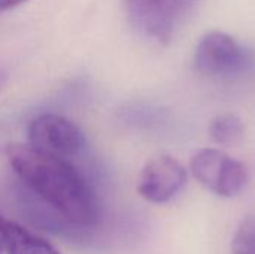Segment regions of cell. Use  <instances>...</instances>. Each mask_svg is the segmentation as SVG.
Listing matches in <instances>:
<instances>
[{
  "mask_svg": "<svg viewBox=\"0 0 255 254\" xmlns=\"http://www.w3.org/2000/svg\"><path fill=\"white\" fill-rule=\"evenodd\" d=\"M6 157L25 190L66 226L88 229L97 223V195L69 159L42 154L27 144H13Z\"/></svg>",
  "mask_w": 255,
  "mask_h": 254,
  "instance_id": "6da1fadb",
  "label": "cell"
},
{
  "mask_svg": "<svg viewBox=\"0 0 255 254\" xmlns=\"http://www.w3.org/2000/svg\"><path fill=\"white\" fill-rule=\"evenodd\" d=\"M200 0H126L131 28L145 40L169 45Z\"/></svg>",
  "mask_w": 255,
  "mask_h": 254,
  "instance_id": "7a4b0ae2",
  "label": "cell"
},
{
  "mask_svg": "<svg viewBox=\"0 0 255 254\" xmlns=\"http://www.w3.org/2000/svg\"><path fill=\"white\" fill-rule=\"evenodd\" d=\"M254 66V51L221 30L205 33L193 52V67L203 76L232 78L250 72Z\"/></svg>",
  "mask_w": 255,
  "mask_h": 254,
  "instance_id": "3957f363",
  "label": "cell"
},
{
  "mask_svg": "<svg viewBox=\"0 0 255 254\" xmlns=\"http://www.w3.org/2000/svg\"><path fill=\"white\" fill-rule=\"evenodd\" d=\"M190 171L199 184L220 198L238 196L250 180L245 163L220 148L197 150L191 156Z\"/></svg>",
  "mask_w": 255,
  "mask_h": 254,
  "instance_id": "277c9868",
  "label": "cell"
},
{
  "mask_svg": "<svg viewBox=\"0 0 255 254\" xmlns=\"http://www.w3.org/2000/svg\"><path fill=\"white\" fill-rule=\"evenodd\" d=\"M82 129L58 114H40L27 127V145L42 154L69 159L85 147Z\"/></svg>",
  "mask_w": 255,
  "mask_h": 254,
  "instance_id": "5b68a950",
  "label": "cell"
},
{
  "mask_svg": "<svg viewBox=\"0 0 255 254\" xmlns=\"http://www.w3.org/2000/svg\"><path fill=\"white\" fill-rule=\"evenodd\" d=\"M187 184V169L172 156H157L140 171L137 193L151 204L172 201Z\"/></svg>",
  "mask_w": 255,
  "mask_h": 254,
  "instance_id": "8992f818",
  "label": "cell"
},
{
  "mask_svg": "<svg viewBox=\"0 0 255 254\" xmlns=\"http://www.w3.org/2000/svg\"><path fill=\"white\" fill-rule=\"evenodd\" d=\"M0 246L6 254H60L46 240L0 214Z\"/></svg>",
  "mask_w": 255,
  "mask_h": 254,
  "instance_id": "52a82bcc",
  "label": "cell"
},
{
  "mask_svg": "<svg viewBox=\"0 0 255 254\" xmlns=\"http://www.w3.org/2000/svg\"><path fill=\"white\" fill-rule=\"evenodd\" d=\"M208 133L214 144L221 147H238L245 139V124L236 114H220L211 120Z\"/></svg>",
  "mask_w": 255,
  "mask_h": 254,
  "instance_id": "ba28073f",
  "label": "cell"
},
{
  "mask_svg": "<svg viewBox=\"0 0 255 254\" xmlns=\"http://www.w3.org/2000/svg\"><path fill=\"white\" fill-rule=\"evenodd\" d=\"M232 254H255V217H247L239 225L232 241Z\"/></svg>",
  "mask_w": 255,
  "mask_h": 254,
  "instance_id": "9c48e42d",
  "label": "cell"
},
{
  "mask_svg": "<svg viewBox=\"0 0 255 254\" xmlns=\"http://www.w3.org/2000/svg\"><path fill=\"white\" fill-rule=\"evenodd\" d=\"M12 145H13V142H12L10 129L7 127L6 123H3L0 120V156H7Z\"/></svg>",
  "mask_w": 255,
  "mask_h": 254,
  "instance_id": "30bf717a",
  "label": "cell"
},
{
  "mask_svg": "<svg viewBox=\"0 0 255 254\" xmlns=\"http://www.w3.org/2000/svg\"><path fill=\"white\" fill-rule=\"evenodd\" d=\"M24 1H27V0H0V12L12 9V7L18 6V4H21Z\"/></svg>",
  "mask_w": 255,
  "mask_h": 254,
  "instance_id": "8fae6325",
  "label": "cell"
},
{
  "mask_svg": "<svg viewBox=\"0 0 255 254\" xmlns=\"http://www.w3.org/2000/svg\"><path fill=\"white\" fill-rule=\"evenodd\" d=\"M7 81H9V75L3 69H0V91L6 87Z\"/></svg>",
  "mask_w": 255,
  "mask_h": 254,
  "instance_id": "7c38bea8",
  "label": "cell"
},
{
  "mask_svg": "<svg viewBox=\"0 0 255 254\" xmlns=\"http://www.w3.org/2000/svg\"><path fill=\"white\" fill-rule=\"evenodd\" d=\"M0 254H3V249H1V246H0Z\"/></svg>",
  "mask_w": 255,
  "mask_h": 254,
  "instance_id": "4fadbf2b",
  "label": "cell"
}]
</instances>
